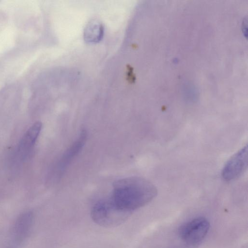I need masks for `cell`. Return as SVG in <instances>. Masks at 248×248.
Segmentation results:
<instances>
[{"label": "cell", "instance_id": "277c9868", "mask_svg": "<svg viewBox=\"0 0 248 248\" xmlns=\"http://www.w3.org/2000/svg\"><path fill=\"white\" fill-rule=\"evenodd\" d=\"M87 134L85 129H82L78 138L64 152L60 158L53 165L48 175L51 183L57 182L63 175L69 164L81 150L87 140Z\"/></svg>", "mask_w": 248, "mask_h": 248}, {"label": "cell", "instance_id": "5b68a950", "mask_svg": "<svg viewBox=\"0 0 248 248\" xmlns=\"http://www.w3.org/2000/svg\"><path fill=\"white\" fill-rule=\"evenodd\" d=\"M33 214L30 211L19 216L12 228L7 248H18L26 239L31 228Z\"/></svg>", "mask_w": 248, "mask_h": 248}, {"label": "cell", "instance_id": "3957f363", "mask_svg": "<svg viewBox=\"0 0 248 248\" xmlns=\"http://www.w3.org/2000/svg\"><path fill=\"white\" fill-rule=\"evenodd\" d=\"M209 228L208 220L204 217H198L182 225L179 229V235L186 245L196 247L204 239Z\"/></svg>", "mask_w": 248, "mask_h": 248}, {"label": "cell", "instance_id": "7a4b0ae2", "mask_svg": "<svg viewBox=\"0 0 248 248\" xmlns=\"http://www.w3.org/2000/svg\"><path fill=\"white\" fill-rule=\"evenodd\" d=\"M129 214L117 210L109 199L96 202L91 209V216L96 224L104 227H113L122 223Z\"/></svg>", "mask_w": 248, "mask_h": 248}, {"label": "cell", "instance_id": "8992f818", "mask_svg": "<svg viewBox=\"0 0 248 248\" xmlns=\"http://www.w3.org/2000/svg\"><path fill=\"white\" fill-rule=\"evenodd\" d=\"M248 166V147H243L235 153L224 166L222 176L226 181L234 180L240 176Z\"/></svg>", "mask_w": 248, "mask_h": 248}, {"label": "cell", "instance_id": "6da1fadb", "mask_svg": "<svg viewBox=\"0 0 248 248\" xmlns=\"http://www.w3.org/2000/svg\"><path fill=\"white\" fill-rule=\"evenodd\" d=\"M155 186L140 177H130L115 181L109 199L117 210L129 214L151 202L157 195Z\"/></svg>", "mask_w": 248, "mask_h": 248}, {"label": "cell", "instance_id": "52a82bcc", "mask_svg": "<svg viewBox=\"0 0 248 248\" xmlns=\"http://www.w3.org/2000/svg\"><path fill=\"white\" fill-rule=\"evenodd\" d=\"M42 126L40 122L34 123L23 136L17 148V154L20 159L27 158L31 152L40 134Z\"/></svg>", "mask_w": 248, "mask_h": 248}]
</instances>
